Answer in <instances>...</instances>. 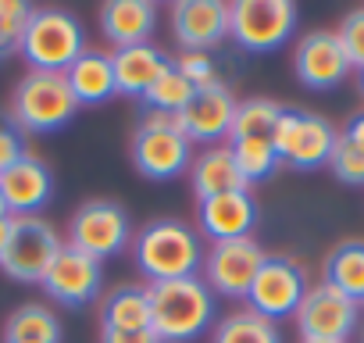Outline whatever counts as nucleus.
Masks as SVG:
<instances>
[{
	"label": "nucleus",
	"instance_id": "obj_8",
	"mask_svg": "<svg viewBox=\"0 0 364 343\" xmlns=\"http://www.w3.org/2000/svg\"><path fill=\"white\" fill-rule=\"evenodd\" d=\"M68 247L104 261L132 247V222L114 201H86L68 222Z\"/></svg>",
	"mask_w": 364,
	"mask_h": 343
},
{
	"label": "nucleus",
	"instance_id": "obj_37",
	"mask_svg": "<svg viewBox=\"0 0 364 343\" xmlns=\"http://www.w3.org/2000/svg\"><path fill=\"white\" fill-rule=\"evenodd\" d=\"M11 218V211H8V204H4V194H0V222H8Z\"/></svg>",
	"mask_w": 364,
	"mask_h": 343
},
{
	"label": "nucleus",
	"instance_id": "obj_23",
	"mask_svg": "<svg viewBox=\"0 0 364 343\" xmlns=\"http://www.w3.org/2000/svg\"><path fill=\"white\" fill-rule=\"evenodd\" d=\"M100 329H114V332L150 329V293H146V286H114L100 304Z\"/></svg>",
	"mask_w": 364,
	"mask_h": 343
},
{
	"label": "nucleus",
	"instance_id": "obj_17",
	"mask_svg": "<svg viewBox=\"0 0 364 343\" xmlns=\"http://www.w3.org/2000/svg\"><path fill=\"white\" fill-rule=\"evenodd\" d=\"M197 218H200V233L211 243H229V240H247L257 226V201L250 197V190H236V194H222L211 201H197Z\"/></svg>",
	"mask_w": 364,
	"mask_h": 343
},
{
	"label": "nucleus",
	"instance_id": "obj_20",
	"mask_svg": "<svg viewBox=\"0 0 364 343\" xmlns=\"http://www.w3.org/2000/svg\"><path fill=\"white\" fill-rule=\"evenodd\" d=\"M111 65H114V90L122 97H136L143 100V93L171 68V58L161 54L157 47L150 43H139V47H122L111 54Z\"/></svg>",
	"mask_w": 364,
	"mask_h": 343
},
{
	"label": "nucleus",
	"instance_id": "obj_27",
	"mask_svg": "<svg viewBox=\"0 0 364 343\" xmlns=\"http://www.w3.org/2000/svg\"><path fill=\"white\" fill-rule=\"evenodd\" d=\"M229 150L236 157V168H240V176L247 179V186L268 179L272 172L282 164L272 139H229Z\"/></svg>",
	"mask_w": 364,
	"mask_h": 343
},
{
	"label": "nucleus",
	"instance_id": "obj_3",
	"mask_svg": "<svg viewBox=\"0 0 364 343\" xmlns=\"http://www.w3.org/2000/svg\"><path fill=\"white\" fill-rule=\"evenodd\" d=\"M82 51H86V29L65 8H36L18 47L29 72H61V75L75 65Z\"/></svg>",
	"mask_w": 364,
	"mask_h": 343
},
{
	"label": "nucleus",
	"instance_id": "obj_24",
	"mask_svg": "<svg viewBox=\"0 0 364 343\" xmlns=\"http://www.w3.org/2000/svg\"><path fill=\"white\" fill-rule=\"evenodd\" d=\"M321 283H328L339 293H346L350 300L364 304V240H343L339 247H332V254L325 258Z\"/></svg>",
	"mask_w": 364,
	"mask_h": 343
},
{
	"label": "nucleus",
	"instance_id": "obj_35",
	"mask_svg": "<svg viewBox=\"0 0 364 343\" xmlns=\"http://www.w3.org/2000/svg\"><path fill=\"white\" fill-rule=\"evenodd\" d=\"M339 136H343V139H350V143H353L357 150H364V111H360V115H353V118L346 122V129H343Z\"/></svg>",
	"mask_w": 364,
	"mask_h": 343
},
{
	"label": "nucleus",
	"instance_id": "obj_15",
	"mask_svg": "<svg viewBox=\"0 0 364 343\" xmlns=\"http://www.w3.org/2000/svg\"><path fill=\"white\" fill-rule=\"evenodd\" d=\"M293 72L307 90H332L350 75V58L332 29H314L296 43Z\"/></svg>",
	"mask_w": 364,
	"mask_h": 343
},
{
	"label": "nucleus",
	"instance_id": "obj_39",
	"mask_svg": "<svg viewBox=\"0 0 364 343\" xmlns=\"http://www.w3.org/2000/svg\"><path fill=\"white\" fill-rule=\"evenodd\" d=\"M360 93H364V68H360Z\"/></svg>",
	"mask_w": 364,
	"mask_h": 343
},
{
	"label": "nucleus",
	"instance_id": "obj_14",
	"mask_svg": "<svg viewBox=\"0 0 364 343\" xmlns=\"http://www.w3.org/2000/svg\"><path fill=\"white\" fill-rule=\"evenodd\" d=\"M50 300L65 304V307H86L90 300H97L100 286H104V261L75 250V247H61L58 258L50 261L43 283Z\"/></svg>",
	"mask_w": 364,
	"mask_h": 343
},
{
	"label": "nucleus",
	"instance_id": "obj_18",
	"mask_svg": "<svg viewBox=\"0 0 364 343\" xmlns=\"http://www.w3.org/2000/svg\"><path fill=\"white\" fill-rule=\"evenodd\" d=\"M0 194H4V204H8L11 218H26V215H36L50 201L54 176L40 157L26 154L8 172H0Z\"/></svg>",
	"mask_w": 364,
	"mask_h": 343
},
{
	"label": "nucleus",
	"instance_id": "obj_26",
	"mask_svg": "<svg viewBox=\"0 0 364 343\" xmlns=\"http://www.w3.org/2000/svg\"><path fill=\"white\" fill-rule=\"evenodd\" d=\"M211 343H282V332H279L275 322H268V318H261L257 311L243 307V311L225 315V318L215 325Z\"/></svg>",
	"mask_w": 364,
	"mask_h": 343
},
{
	"label": "nucleus",
	"instance_id": "obj_2",
	"mask_svg": "<svg viewBox=\"0 0 364 343\" xmlns=\"http://www.w3.org/2000/svg\"><path fill=\"white\" fill-rule=\"evenodd\" d=\"M150 329L161 343H190L215 322V293L200 275L150 283Z\"/></svg>",
	"mask_w": 364,
	"mask_h": 343
},
{
	"label": "nucleus",
	"instance_id": "obj_29",
	"mask_svg": "<svg viewBox=\"0 0 364 343\" xmlns=\"http://www.w3.org/2000/svg\"><path fill=\"white\" fill-rule=\"evenodd\" d=\"M33 11L36 8L29 4V0H0V58L18 54Z\"/></svg>",
	"mask_w": 364,
	"mask_h": 343
},
{
	"label": "nucleus",
	"instance_id": "obj_4",
	"mask_svg": "<svg viewBox=\"0 0 364 343\" xmlns=\"http://www.w3.org/2000/svg\"><path fill=\"white\" fill-rule=\"evenodd\" d=\"M132 164L146 179H178L193 164V143L182 132L175 115L146 111L132 132Z\"/></svg>",
	"mask_w": 364,
	"mask_h": 343
},
{
	"label": "nucleus",
	"instance_id": "obj_16",
	"mask_svg": "<svg viewBox=\"0 0 364 343\" xmlns=\"http://www.w3.org/2000/svg\"><path fill=\"white\" fill-rule=\"evenodd\" d=\"M236 104L240 100L229 93V86L197 90L193 100L186 104V111L178 115V125H182V132H186L190 143H211V147H218V139H229V132H232Z\"/></svg>",
	"mask_w": 364,
	"mask_h": 343
},
{
	"label": "nucleus",
	"instance_id": "obj_25",
	"mask_svg": "<svg viewBox=\"0 0 364 343\" xmlns=\"http://www.w3.org/2000/svg\"><path fill=\"white\" fill-rule=\"evenodd\" d=\"M282 104L264 100V97H250L236 104V118H232V132L229 139H275L279 118H282Z\"/></svg>",
	"mask_w": 364,
	"mask_h": 343
},
{
	"label": "nucleus",
	"instance_id": "obj_21",
	"mask_svg": "<svg viewBox=\"0 0 364 343\" xmlns=\"http://www.w3.org/2000/svg\"><path fill=\"white\" fill-rule=\"evenodd\" d=\"M190 183H193L197 201H211V197H222V194L250 190L247 179L240 176L229 143L208 147V150H200V154L193 157V164H190Z\"/></svg>",
	"mask_w": 364,
	"mask_h": 343
},
{
	"label": "nucleus",
	"instance_id": "obj_32",
	"mask_svg": "<svg viewBox=\"0 0 364 343\" xmlns=\"http://www.w3.org/2000/svg\"><path fill=\"white\" fill-rule=\"evenodd\" d=\"M336 36H339V43L350 58V68H364V8L350 11L343 19V26L336 29Z\"/></svg>",
	"mask_w": 364,
	"mask_h": 343
},
{
	"label": "nucleus",
	"instance_id": "obj_6",
	"mask_svg": "<svg viewBox=\"0 0 364 343\" xmlns=\"http://www.w3.org/2000/svg\"><path fill=\"white\" fill-rule=\"evenodd\" d=\"M296 29L293 0H232L229 4V40L250 54L279 51Z\"/></svg>",
	"mask_w": 364,
	"mask_h": 343
},
{
	"label": "nucleus",
	"instance_id": "obj_28",
	"mask_svg": "<svg viewBox=\"0 0 364 343\" xmlns=\"http://www.w3.org/2000/svg\"><path fill=\"white\" fill-rule=\"evenodd\" d=\"M193 93H197V90L182 79V75L175 72V65H171V68L143 93V104H146L150 111H157V115H175V118H178L182 111H186V104L193 100Z\"/></svg>",
	"mask_w": 364,
	"mask_h": 343
},
{
	"label": "nucleus",
	"instance_id": "obj_12",
	"mask_svg": "<svg viewBox=\"0 0 364 343\" xmlns=\"http://www.w3.org/2000/svg\"><path fill=\"white\" fill-rule=\"evenodd\" d=\"M264 250L254 236L247 240H229V243H211L204 250V265H200V279L208 283V290L215 297H229V300H247L257 268L264 265Z\"/></svg>",
	"mask_w": 364,
	"mask_h": 343
},
{
	"label": "nucleus",
	"instance_id": "obj_34",
	"mask_svg": "<svg viewBox=\"0 0 364 343\" xmlns=\"http://www.w3.org/2000/svg\"><path fill=\"white\" fill-rule=\"evenodd\" d=\"M100 343H161L154 336V329L143 332H114V329H100Z\"/></svg>",
	"mask_w": 364,
	"mask_h": 343
},
{
	"label": "nucleus",
	"instance_id": "obj_13",
	"mask_svg": "<svg viewBox=\"0 0 364 343\" xmlns=\"http://www.w3.org/2000/svg\"><path fill=\"white\" fill-rule=\"evenodd\" d=\"M171 36L182 54H208L229 40V4L225 0H175Z\"/></svg>",
	"mask_w": 364,
	"mask_h": 343
},
{
	"label": "nucleus",
	"instance_id": "obj_9",
	"mask_svg": "<svg viewBox=\"0 0 364 343\" xmlns=\"http://www.w3.org/2000/svg\"><path fill=\"white\" fill-rule=\"evenodd\" d=\"M307 290L311 286H307V272L300 261H293L286 254H268L254 275V286L247 293V307L268 322H279V318L296 315Z\"/></svg>",
	"mask_w": 364,
	"mask_h": 343
},
{
	"label": "nucleus",
	"instance_id": "obj_5",
	"mask_svg": "<svg viewBox=\"0 0 364 343\" xmlns=\"http://www.w3.org/2000/svg\"><path fill=\"white\" fill-rule=\"evenodd\" d=\"M8 115L22 132H58L79 115V104L61 72H26Z\"/></svg>",
	"mask_w": 364,
	"mask_h": 343
},
{
	"label": "nucleus",
	"instance_id": "obj_30",
	"mask_svg": "<svg viewBox=\"0 0 364 343\" xmlns=\"http://www.w3.org/2000/svg\"><path fill=\"white\" fill-rule=\"evenodd\" d=\"M175 72L186 79L193 90H211V86H225L222 83V68L211 54H178L175 61Z\"/></svg>",
	"mask_w": 364,
	"mask_h": 343
},
{
	"label": "nucleus",
	"instance_id": "obj_38",
	"mask_svg": "<svg viewBox=\"0 0 364 343\" xmlns=\"http://www.w3.org/2000/svg\"><path fill=\"white\" fill-rule=\"evenodd\" d=\"M8 343H43V339H8Z\"/></svg>",
	"mask_w": 364,
	"mask_h": 343
},
{
	"label": "nucleus",
	"instance_id": "obj_10",
	"mask_svg": "<svg viewBox=\"0 0 364 343\" xmlns=\"http://www.w3.org/2000/svg\"><path fill=\"white\" fill-rule=\"evenodd\" d=\"M336 139H339V132L321 115L286 107L282 118H279V129H275V139L272 143L279 150V161H286L289 168L311 172V168L328 164V157L336 150Z\"/></svg>",
	"mask_w": 364,
	"mask_h": 343
},
{
	"label": "nucleus",
	"instance_id": "obj_36",
	"mask_svg": "<svg viewBox=\"0 0 364 343\" xmlns=\"http://www.w3.org/2000/svg\"><path fill=\"white\" fill-rule=\"evenodd\" d=\"M8 236H11V218L0 222V258H4V247H8Z\"/></svg>",
	"mask_w": 364,
	"mask_h": 343
},
{
	"label": "nucleus",
	"instance_id": "obj_1",
	"mask_svg": "<svg viewBox=\"0 0 364 343\" xmlns=\"http://www.w3.org/2000/svg\"><path fill=\"white\" fill-rule=\"evenodd\" d=\"M132 258L150 286V283L200 275L204 247L193 226L178 222V218H157L132 236Z\"/></svg>",
	"mask_w": 364,
	"mask_h": 343
},
{
	"label": "nucleus",
	"instance_id": "obj_7",
	"mask_svg": "<svg viewBox=\"0 0 364 343\" xmlns=\"http://www.w3.org/2000/svg\"><path fill=\"white\" fill-rule=\"evenodd\" d=\"M61 236L50 222H43L40 215H26V218H11V236L0 258V272L15 283H43L50 261L61 250Z\"/></svg>",
	"mask_w": 364,
	"mask_h": 343
},
{
	"label": "nucleus",
	"instance_id": "obj_11",
	"mask_svg": "<svg viewBox=\"0 0 364 343\" xmlns=\"http://www.w3.org/2000/svg\"><path fill=\"white\" fill-rule=\"evenodd\" d=\"M357 315H360L357 300H350L328 283H314L293 318L304 343H346L350 332L357 329Z\"/></svg>",
	"mask_w": 364,
	"mask_h": 343
},
{
	"label": "nucleus",
	"instance_id": "obj_22",
	"mask_svg": "<svg viewBox=\"0 0 364 343\" xmlns=\"http://www.w3.org/2000/svg\"><path fill=\"white\" fill-rule=\"evenodd\" d=\"M65 83H68L79 107L107 104L118 93L114 90V65H111V54H104V51H82L75 58V65L65 72Z\"/></svg>",
	"mask_w": 364,
	"mask_h": 343
},
{
	"label": "nucleus",
	"instance_id": "obj_33",
	"mask_svg": "<svg viewBox=\"0 0 364 343\" xmlns=\"http://www.w3.org/2000/svg\"><path fill=\"white\" fill-rule=\"evenodd\" d=\"M26 132L11 122V115H0V172H8L18 157H26Z\"/></svg>",
	"mask_w": 364,
	"mask_h": 343
},
{
	"label": "nucleus",
	"instance_id": "obj_31",
	"mask_svg": "<svg viewBox=\"0 0 364 343\" xmlns=\"http://www.w3.org/2000/svg\"><path fill=\"white\" fill-rule=\"evenodd\" d=\"M328 168L336 172V179L350 183V186H364V150H357L350 139H336V150L328 157Z\"/></svg>",
	"mask_w": 364,
	"mask_h": 343
},
{
	"label": "nucleus",
	"instance_id": "obj_19",
	"mask_svg": "<svg viewBox=\"0 0 364 343\" xmlns=\"http://www.w3.org/2000/svg\"><path fill=\"white\" fill-rule=\"evenodd\" d=\"M154 29H157L154 0H107L100 8V33L114 51L146 43Z\"/></svg>",
	"mask_w": 364,
	"mask_h": 343
}]
</instances>
